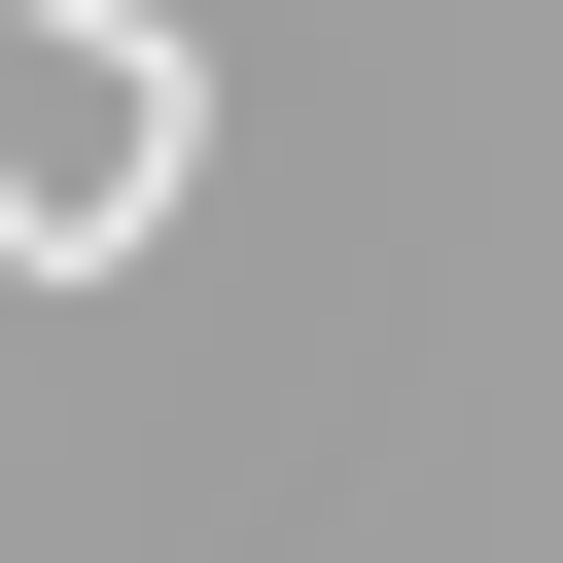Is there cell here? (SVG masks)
I'll list each match as a JSON object with an SVG mask.
<instances>
[{
	"label": "cell",
	"instance_id": "1",
	"mask_svg": "<svg viewBox=\"0 0 563 563\" xmlns=\"http://www.w3.org/2000/svg\"><path fill=\"white\" fill-rule=\"evenodd\" d=\"M70 35H176V0H70Z\"/></svg>",
	"mask_w": 563,
	"mask_h": 563
}]
</instances>
